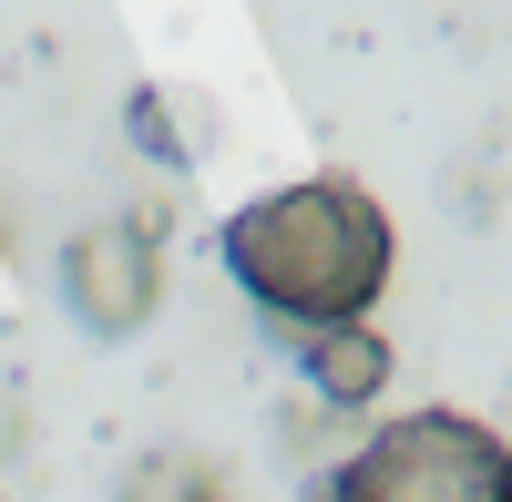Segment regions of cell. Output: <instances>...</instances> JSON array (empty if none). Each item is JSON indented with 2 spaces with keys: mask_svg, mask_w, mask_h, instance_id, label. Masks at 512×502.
Returning <instances> with one entry per match:
<instances>
[{
  "mask_svg": "<svg viewBox=\"0 0 512 502\" xmlns=\"http://www.w3.org/2000/svg\"><path fill=\"white\" fill-rule=\"evenodd\" d=\"M216 257L267 318L328 328V318H369L379 308V287L400 267V236L379 216V195L338 185V175H308V185H277V195L236 205L216 226Z\"/></svg>",
  "mask_w": 512,
  "mask_h": 502,
  "instance_id": "obj_1",
  "label": "cell"
},
{
  "mask_svg": "<svg viewBox=\"0 0 512 502\" xmlns=\"http://www.w3.org/2000/svg\"><path fill=\"white\" fill-rule=\"evenodd\" d=\"M123 502H226V492H216V472H205V462H144Z\"/></svg>",
  "mask_w": 512,
  "mask_h": 502,
  "instance_id": "obj_5",
  "label": "cell"
},
{
  "mask_svg": "<svg viewBox=\"0 0 512 502\" xmlns=\"http://www.w3.org/2000/svg\"><path fill=\"white\" fill-rule=\"evenodd\" d=\"M62 298H72V318L93 328V339H134V328L154 318V298H164L154 226H93V236H72Z\"/></svg>",
  "mask_w": 512,
  "mask_h": 502,
  "instance_id": "obj_3",
  "label": "cell"
},
{
  "mask_svg": "<svg viewBox=\"0 0 512 502\" xmlns=\"http://www.w3.org/2000/svg\"><path fill=\"white\" fill-rule=\"evenodd\" d=\"M390 339H379L369 318H328V328H308V390L328 400V410H369L379 390H390Z\"/></svg>",
  "mask_w": 512,
  "mask_h": 502,
  "instance_id": "obj_4",
  "label": "cell"
},
{
  "mask_svg": "<svg viewBox=\"0 0 512 502\" xmlns=\"http://www.w3.org/2000/svg\"><path fill=\"white\" fill-rule=\"evenodd\" d=\"M318 502H512V441L472 410H410L379 421Z\"/></svg>",
  "mask_w": 512,
  "mask_h": 502,
  "instance_id": "obj_2",
  "label": "cell"
}]
</instances>
